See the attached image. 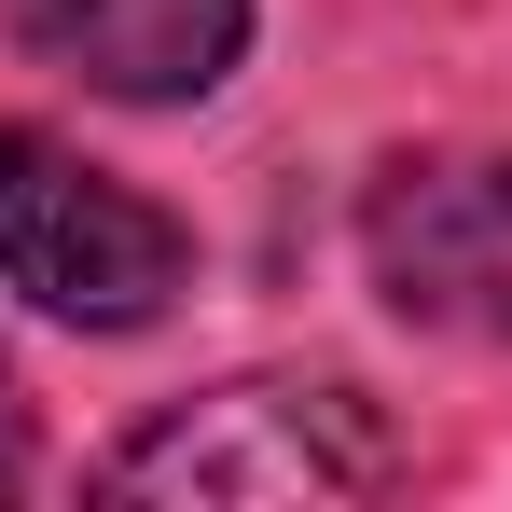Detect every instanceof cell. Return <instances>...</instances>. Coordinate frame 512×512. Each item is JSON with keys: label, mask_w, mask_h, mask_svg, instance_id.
<instances>
[{"label": "cell", "mask_w": 512, "mask_h": 512, "mask_svg": "<svg viewBox=\"0 0 512 512\" xmlns=\"http://www.w3.org/2000/svg\"><path fill=\"white\" fill-rule=\"evenodd\" d=\"M374 485H402V429L346 374H236L97 457V499H194V512H319Z\"/></svg>", "instance_id": "cell-1"}, {"label": "cell", "mask_w": 512, "mask_h": 512, "mask_svg": "<svg viewBox=\"0 0 512 512\" xmlns=\"http://www.w3.org/2000/svg\"><path fill=\"white\" fill-rule=\"evenodd\" d=\"M0 291L70 333H153L194 291V222L84 167L56 125H0Z\"/></svg>", "instance_id": "cell-2"}, {"label": "cell", "mask_w": 512, "mask_h": 512, "mask_svg": "<svg viewBox=\"0 0 512 512\" xmlns=\"http://www.w3.org/2000/svg\"><path fill=\"white\" fill-rule=\"evenodd\" d=\"M374 291L457 346H512V153H402L360 194Z\"/></svg>", "instance_id": "cell-3"}, {"label": "cell", "mask_w": 512, "mask_h": 512, "mask_svg": "<svg viewBox=\"0 0 512 512\" xmlns=\"http://www.w3.org/2000/svg\"><path fill=\"white\" fill-rule=\"evenodd\" d=\"M0 14L42 70H70L84 97H125V111L222 97L250 56V0H0Z\"/></svg>", "instance_id": "cell-4"}, {"label": "cell", "mask_w": 512, "mask_h": 512, "mask_svg": "<svg viewBox=\"0 0 512 512\" xmlns=\"http://www.w3.org/2000/svg\"><path fill=\"white\" fill-rule=\"evenodd\" d=\"M28 485V388H14V346H0V499Z\"/></svg>", "instance_id": "cell-5"}]
</instances>
